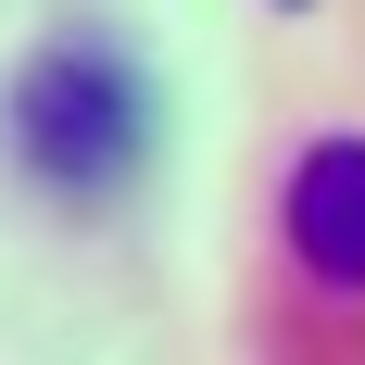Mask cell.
<instances>
[{
	"mask_svg": "<svg viewBox=\"0 0 365 365\" xmlns=\"http://www.w3.org/2000/svg\"><path fill=\"white\" fill-rule=\"evenodd\" d=\"M151 139V101L139 76L113 63V51H38L26 88H13V151H26L51 189H113L139 164Z\"/></svg>",
	"mask_w": 365,
	"mask_h": 365,
	"instance_id": "1",
	"label": "cell"
},
{
	"mask_svg": "<svg viewBox=\"0 0 365 365\" xmlns=\"http://www.w3.org/2000/svg\"><path fill=\"white\" fill-rule=\"evenodd\" d=\"M290 264L315 290H365V139H315L290 164Z\"/></svg>",
	"mask_w": 365,
	"mask_h": 365,
	"instance_id": "2",
	"label": "cell"
}]
</instances>
